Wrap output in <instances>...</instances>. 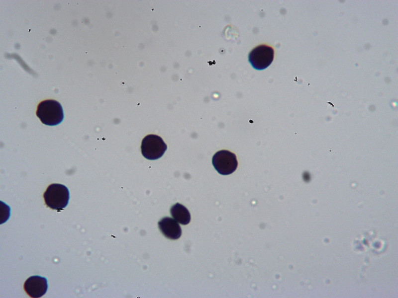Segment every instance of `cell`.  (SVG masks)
I'll return each instance as SVG.
<instances>
[{"mask_svg": "<svg viewBox=\"0 0 398 298\" xmlns=\"http://www.w3.org/2000/svg\"><path fill=\"white\" fill-rule=\"evenodd\" d=\"M36 114L43 124L48 126L57 125L64 119V112L61 104L53 99L41 102L37 106Z\"/></svg>", "mask_w": 398, "mask_h": 298, "instance_id": "6da1fadb", "label": "cell"}, {"mask_svg": "<svg viewBox=\"0 0 398 298\" xmlns=\"http://www.w3.org/2000/svg\"><path fill=\"white\" fill-rule=\"evenodd\" d=\"M46 205L53 210H63L68 205L70 194L68 188L61 184L50 185L44 193Z\"/></svg>", "mask_w": 398, "mask_h": 298, "instance_id": "7a4b0ae2", "label": "cell"}, {"mask_svg": "<svg viewBox=\"0 0 398 298\" xmlns=\"http://www.w3.org/2000/svg\"><path fill=\"white\" fill-rule=\"evenodd\" d=\"M167 149L166 144L160 137L152 134L143 138L141 146L143 156L149 160H156L160 158Z\"/></svg>", "mask_w": 398, "mask_h": 298, "instance_id": "3957f363", "label": "cell"}, {"mask_svg": "<svg viewBox=\"0 0 398 298\" xmlns=\"http://www.w3.org/2000/svg\"><path fill=\"white\" fill-rule=\"evenodd\" d=\"M274 57V51L273 48L261 45L256 47L249 53L248 61L254 69L262 70L271 65Z\"/></svg>", "mask_w": 398, "mask_h": 298, "instance_id": "277c9868", "label": "cell"}, {"mask_svg": "<svg viewBox=\"0 0 398 298\" xmlns=\"http://www.w3.org/2000/svg\"><path fill=\"white\" fill-rule=\"evenodd\" d=\"M212 163L215 170L223 175L233 173L238 164L235 155L226 150H220L215 153L212 157Z\"/></svg>", "mask_w": 398, "mask_h": 298, "instance_id": "5b68a950", "label": "cell"}, {"mask_svg": "<svg viewBox=\"0 0 398 298\" xmlns=\"http://www.w3.org/2000/svg\"><path fill=\"white\" fill-rule=\"evenodd\" d=\"M47 280L44 277L33 276L28 278L24 284V290L31 298H40L47 292Z\"/></svg>", "mask_w": 398, "mask_h": 298, "instance_id": "8992f818", "label": "cell"}, {"mask_svg": "<svg viewBox=\"0 0 398 298\" xmlns=\"http://www.w3.org/2000/svg\"><path fill=\"white\" fill-rule=\"evenodd\" d=\"M158 226L163 234L168 238L175 240L181 236V228L177 222L172 218H162L158 222Z\"/></svg>", "mask_w": 398, "mask_h": 298, "instance_id": "52a82bcc", "label": "cell"}, {"mask_svg": "<svg viewBox=\"0 0 398 298\" xmlns=\"http://www.w3.org/2000/svg\"><path fill=\"white\" fill-rule=\"evenodd\" d=\"M170 213L174 219L183 225L188 224L191 221V215L188 210L183 205L176 203L170 209Z\"/></svg>", "mask_w": 398, "mask_h": 298, "instance_id": "ba28073f", "label": "cell"}]
</instances>
